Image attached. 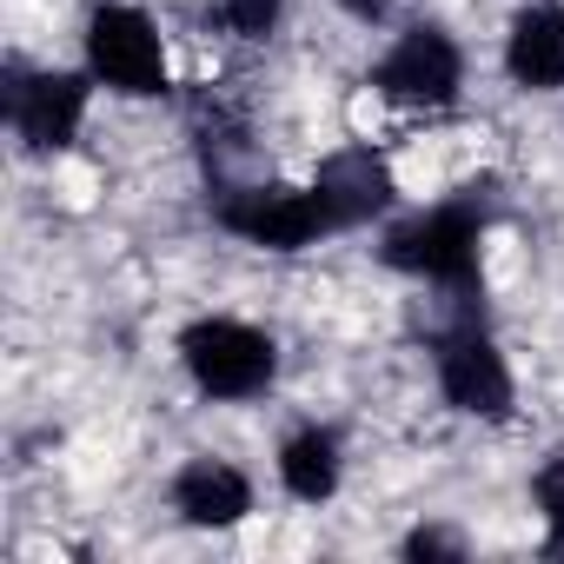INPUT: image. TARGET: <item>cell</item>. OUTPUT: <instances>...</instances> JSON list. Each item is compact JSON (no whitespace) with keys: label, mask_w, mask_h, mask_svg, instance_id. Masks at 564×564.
<instances>
[{"label":"cell","mask_w":564,"mask_h":564,"mask_svg":"<svg viewBox=\"0 0 564 564\" xmlns=\"http://www.w3.org/2000/svg\"><path fill=\"white\" fill-rule=\"evenodd\" d=\"M505 74L524 87V94H551L564 87V8H551V0H538V8H524L505 34Z\"/></svg>","instance_id":"10"},{"label":"cell","mask_w":564,"mask_h":564,"mask_svg":"<svg viewBox=\"0 0 564 564\" xmlns=\"http://www.w3.org/2000/svg\"><path fill=\"white\" fill-rule=\"evenodd\" d=\"M80 120H87V80L80 74H28V67L8 74V127L34 153L74 147Z\"/></svg>","instance_id":"6"},{"label":"cell","mask_w":564,"mask_h":564,"mask_svg":"<svg viewBox=\"0 0 564 564\" xmlns=\"http://www.w3.org/2000/svg\"><path fill=\"white\" fill-rule=\"evenodd\" d=\"M173 511L199 531H226L252 511V478L226 458H193L180 478H173Z\"/></svg>","instance_id":"9"},{"label":"cell","mask_w":564,"mask_h":564,"mask_svg":"<svg viewBox=\"0 0 564 564\" xmlns=\"http://www.w3.org/2000/svg\"><path fill=\"white\" fill-rule=\"evenodd\" d=\"M180 359L206 399H259L279 372L272 333H259L246 319H193L180 333Z\"/></svg>","instance_id":"2"},{"label":"cell","mask_w":564,"mask_h":564,"mask_svg":"<svg viewBox=\"0 0 564 564\" xmlns=\"http://www.w3.org/2000/svg\"><path fill=\"white\" fill-rule=\"evenodd\" d=\"M219 226L252 239V246H265V252H300L319 232H333V219H326L313 186L306 193H293V186H239V193L219 199Z\"/></svg>","instance_id":"5"},{"label":"cell","mask_w":564,"mask_h":564,"mask_svg":"<svg viewBox=\"0 0 564 564\" xmlns=\"http://www.w3.org/2000/svg\"><path fill=\"white\" fill-rule=\"evenodd\" d=\"M438 386L465 419H511V399H518L505 352L478 326H458L438 339Z\"/></svg>","instance_id":"7"},{"label":"cell","mask_w":564,"mask_h":564,"mask_svg":"<svg viewBox=\"0 0 564 564\" xmlns=\"http://www.w3.org/2000/svg\"><path fill=\"white\" fill-rule=\"evenodd\" d=\"M339 471H346V458H339V438L326 425H306L279 445V478H286V491L300 505H326L339 491Z\"/></svg>","instance_id":"11"},{"label":"cell","mask_w":564,"mask_h":564,"mask_svg":"<svg viewBox=\"0 0 564 564\" xmlns=\"http://www.w3.org/2000/svg\"><path fill=\"white\" fill-rule=\"evenodd\" d=\"M531 491H538V511H544V524H551V551H564V452H551V458L538 465Z\"/></svg>","instance_id":"13"},{"label":"cell","mask_w":564,"mask_h":564,"mask_svg":"<svg viewBox=\"0 0 564 564\" xmlns=\"http://www.w3.org/2000/svg\"><path fill=\"white\" fill-rule=\"evenodd\" d=\"M87 74L113 94H166V47H160V28L140 14V8H120V0H107V8H94L87 21Z\"/></svg>","instance_id":"3"},{"label":"cell","mask_w":564,"mask_h":564,"mask_svg":"<svg viewBox=\"0 0 564 564\" xmlns=\"http://www.w3.org/2000/svg\"><path fill=\"white\" fill-rule=\"evenodd\" d=\"M405 557H458V538L452 531H412L405 538Z\"/></svg>","instance_id":"14"},{"label":"cell","mask_w":564,"mask_h":564,"mask_svg":"<svg viewBox=\"0 0 564 564\" xmlns=\"http://www.w3.org/2000/svg\"><path fill=\"white\" fill-rule=\"evenodd\" d=\"M372 87L399 107H452L465 87V54L445 28H405L392 54L372 67Z\"/></svg>","instance_id":"4"},{"label":"cell","mask_w":564,"mask_h":564,"mask_svg":"<svg viewBox=\"0 0 564 564\" xmlns=\"http://www.w3.org/2000/svg\"><path fill=\"white\" fill-rule=\"evenodd\" d=\"M478 239H485V206L471 199H445L405 226L386 232V259L412 279H432V286L471 300L478 293Z\"/></svg>","instance_id":"1"},{"label":"cell","mask_w":564,"mask_h":564,"mask_svg":"<svg viewBox=\"0 0 564 564\" xmlns=\"http://www.w3.org/2000/svg\"><path fill=\"white\" fill-rule=\"evenodd\" d=\"M286 14V0H219V21L239 34V41H265Z\"/></svg>","instance_id":"12"},{"label":"cell","mask_w":564,"mask_h":564,"mask_svg":"<svg viewBox=\"0 0 564 564\" xmlns=\"http://www.w3.org/2000/svg\"><path fill=\"white\" fill-rule=\"evenodd\" d=\"M313 193H319V206H326L333 232H339V226H366L372 213H386V206H392V166H386L372 147H339V153H326V160H319Z\"/></svg>","instance_id":"8"}]
</instances>
